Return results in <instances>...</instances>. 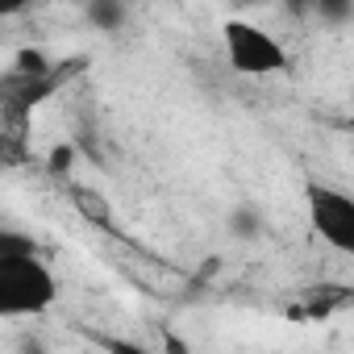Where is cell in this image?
Returning <instances> with one entry per match:
<instances>
[{
    "label": "cell",
    "instance_id": "5",
    "mask_svg": "<svg viewBox=\"0 0 354 354\" xmlns=\"http://www.w3.org/2000/svg\"><path fill=\"white\" fill-rule=\"evenodd\" d=\"M17 254H38V242L17 230H0V259H17Z\"/></svg>",
    "mask_w": 354,
    "mask_h": 354
},
{
    "label": "cell",
    "instance_id": "6",
    "mask_svg": "<svg viewBox=\"0 0 354 354\" xmlns=\"http://www.w3.org/2000/svg\"><path fill=\"white\" fill-rule=\"evenodd\" d=\"M109 354H158V350H146V346H133V342H117V337H109V333H100L96 337Z\"/></svg>",
    "mask_w": 354,
    "mask_h": 354
},
{
    "label": "cell",
    "instance_id": "4",
    "mask_svg": "<svg viewBox=\"0 0 354 354\" xmlns=\"http://www.w3.org/2000/svg\"><path fill=\"white\" fill-rule=\"evenodd\" d=\"M88 21L100 30H121L125 26V9L121 5H104V0H92L88 5Z\"/></svg>",
    "mask_w": 354,
    "mask_h": 354
},
{
    "label": "cell",
    "instance_id": "3",
    "mask_svg": "<svg viewBox=\"0 0 354 354\" xmlns=\"http://www.w3.org/2000/svg\"><path fill=\"white\" fill-rule=\"evenodd\" d=\"M304 209H308L313 234L325 246H333L337 254H354V201H350V192L313 180L304 188Z\"/></svg>",
    "mask_w": 354,
    "mask_h": 354
},
{
    "label": "cell",
    "instance_id": "2",
    "mask_svg": "<svg viewBox=\"0 0 354 354\" xmlns=\"http://www.w3.org/2000/svg\"><path fill=\"white\" fill-rule=\"evenodd\" d=\"M221 46H225V63H230L238 75L263 80V75L288 71V50H283V42H279L271 30L254 26V21H242V17L221 21Z\"/></svg>",
    "mask_w": 354,
    "mask_h": 354
},
{
    "label": "cell",
    "instance_id": "1",
    "mask_svg": "<svg viewBox=\"0 0 354 354\" xmlns=\"http://www.w3.org/2000/svg\"><path fill=\"white\" fill-rule=\"evenodd\" d=\"M55 296H59V279L42 254L0 259V321L38 317L55 304Z\"/></svg>",
    "mask_w": 354,
    "mask_h": 354
},
{
    "label": "cell",
    "instance_id": "7",
    "mask_svg": "<svg viewBox=\"0 0 354 354\" xmlns=\"http://www.w3.org/2000/svg\"><path fill=\"white\" fill-rule=\"evenodd\" d=\"M50 171H71V146L50 150Z\"/></svg>",
    "mask_w": 354,
    "mask_h": 354
}]
</instances>
